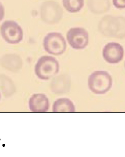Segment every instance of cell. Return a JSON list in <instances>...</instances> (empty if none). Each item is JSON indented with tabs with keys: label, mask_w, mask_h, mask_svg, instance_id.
<instances>
[{
	"label": "cell",
	"mask_w": 125,
	"mask_h": 157,
	"mask_svg": "<svg viewBox=\"0 0 125 157\" xmlns=\"http://www.w3.org/2000/svg\"><path fill=\"white\" fill-rule=\"evenodd\" d=\"M98 29L99 32L105 37L125 38V17L106 15L99 21Z\"/></svg>",
	"instance_id": "cell-1"
},
{
	"label": "cell",
	"mask_w": 125,
	"mask_h": 157,
	"mask_svg": "<svg viewBox=\"0 0 125 157\" xmlns=\"http://www.w3.org/2000/svg\"><path fill=\"white\" fill-rule=\"evenodd\" d=\"M112 77L105 71H96L88 78V87L95 94H104L110 90L112 86Z\"/></svg>",
	"instance_id": "cell-2"
},
{
	"label": "cell",
	"mask_w": 125,
	"mask_h": 157,
	"mask_svg": "<svg viewBox=\"0 0 125 157\" xmlns=\"http://www.w3.org/2000/svg\"><path fill=\"white\" fill-rule=\"evenodd\" d=\"M59 70V63L55 57L43 56L35 65V73L40 79L47 80L58 74Z\"/></svg>",
	"instance_id": "cell-3"
},
{
	"label": "cell",
	"mask_w": 125,
	"mask_h": 157,
	"mask_svg": "<svg viewBox=\"0 0 125 157\" xmlns=\"http://www.w3.org/2000/svg\"><path fill=\"white\" fill-rule=\"evenodd\" d=\"M40 16L42 21L46 24H56L62 19L63 10L57 2L47 1L41 5Z\"/></svg>",
	"instance_id": "cell-4"
},
{
	"label": "cell",
	"mask_w": 125,
	"mask_h": 157,
	"mask_svg": "<svg viewBox=\"0 0 125 157\" xmlns=\"http://www.w3.org/2000/svg\"><path fill=\"white\" fill-rule=\"evenodd\" d=\"M43 47L45 51L50 54L59 56L66 51L67 44L61 33L51 32L44 37Z\"/></svg>",
	"instance_id": "cell-5"
},
{
	"label": "cell",
	"mask_w": 125,
	"mask_h": 157,
	"mask_svg": "<svg viewBox=\"0 0 125 157\" xmlns=\"http://www.w3.org/2000/svg\"><path fill=\"white\" fill-rule=\"evenodd\" d=\"M0 33L4 40L8 44H19L23 38L22 29L14 21L4 22L0 27Z\"/></svg>",
	"instance_id": "cell-6"
},
{
	"label": "cell",
	"mask_w": 125,
	"mask_h": 157,
	"mask_svg": "<svg viewBox=\"0 0 125 157\" xmlns=\"http://www.w3.org/2000/svg\"><path fill=\"white\" fill-rule=\"evenodd\" d=\"M67 39L69 45L75 50H83L89 42L88 32L83 27H73L67 33Z\"/></svg>",
	"instance_id": "cell-7"
},
{
	"label": "cell",
	"mask_w": 125,
	"mask_h": 157,
	"mask_svg": "<svg viewBox=\"0 0 125 157\" xmlns=\"http://www.w3.org/2000/svg\"><path fill=\"white\" fill-rule=\"evenodd\" d=\"M123 47L119 43L110 42L103 48V58L110 64L119 63L123 59Z\"/></svg>",
	"instance_id": "cell-8"
},
{
	"label": "cell",
	"mask_w": 125,
	"mask_h": 157,
	"mask_svg": "<svg viewBox=\"0 0 125 157\" xmlns=\"http://www.w3.org/2000/svg\"><path fill=\"white\" fill-rule=\"evenodd\" d=\"M29 106L33 112H46L49 108V101L44 94H34L29 99Z\"/></svg>",
	"instance_id": "cell-9"
},
{
	"label": "cell",
	"mask_w": 125,
	"mask_h": 157,
	"mask_svg": "<svg viewBox=\"0 0 125 157\" xmlns=\"http://www.w3.org/2000/svg\"><path fill=\"white\" fill-rule=\"evenodd\" d=\"M71 87V79L69 76L62 74L53 78L51 82V89L56 94L68 92Z\"/></svg>",
	"instance_id": "cell-10"
},
{
	"label": "cell",
	"mask_w": 125,
	"mask_h": 157,
	"mask_svg": "<svg viewBox=\"0 0 125 157\" xmlns=\"http://www.w3.org/2000/svg\"><path fill=\"white\" fill-rule=\"evenodd\" d=\"M0 63L3 67L12 72H16L22 67V60L17 54H9L2 56Z\"/></svg>",
	"instance_id": "cell-11"
},
{
	"label": "cell",
	"mask_w": 125,
	"mask_h": 157,
	"mask_svg": "<svg viewBox=\"0 0 125 157\" xmlns=\"http://www.w3.org/2000/svg\"><path fill=\"white\" fill-rule=\"evenodd\" d=\"M89 10L95 15H102L107 13L111 8L110 0H87Z\"/></svg>",
	"instance_id": "cell-12"
},
{
	"label": "cell",
	"mask_w": 125,
	"mask_h": 157,
	"mask_svg": "<svg viewBox=\"0 0 125 157\" xmlns=\"http://www.w3.org/2000/svg\"><path fill=\"white\" fill-rule=\"evenodd\" d=\"M52 111L54 113L76 112L73 103L67 98H62L56 100L53 105Z\"/></svg>",
	"instance_id": "cell-13"
},
{
	"label": "cell",
	"mask_w": 125,
	"mask_h": 157,
	"mask_svg": "<svg viewBox=\"0 0 125 157\" xmlns=\"http://www.w3.org/2000/svg\"><path fill=\"white\" fill-rule=\"evenodd\" d=\"M62 1L64 7L70 13H78L84 5V0H62Z\"/></svg>",
	"instance_id": "cell-14"
},
{
	"label": "cell",
	"mask_w": 125,
	"mask_h": 157,
	"mask_svg": "<svg viewBox=\"0 0 125 157\" xmlns=\"http://www.w3.org/2000/svg\"><path fill=\"white\" fill-rule=\"evenodd\" d=\"M1 78V89L5 96H11L15 92V86L12 80L6 76H3Z\"/></svg>",
	"instance_id": "cell-15"
},
{
	"label": "cell",
	"mask_w": 125,
	"mask_h": 157,
	"mask_svg": "<svg viewBox=\"0 0 125 157\" xmlns=\"http://www.w3.org/2000/svg\"><path fill=\"white\" fill-rule=\"evenodd\" d=\"M113 5L117 9H125V0H112Z\"/></svg>",
	"instance_id": "cell-16"
},
{
	"label": "cell",
	"mask_w": 125,
	"mask_h": 157,
	"mask_svg": "<svg viewBox=\"0 0 125 157\" xmlns=\"http://www.w3.org/2000/svg\"><path fill=\"white\" fill-rule=\"evenodd\" d=\"M5 15V10L3 5L0 2V21L3 19Z\"/></svg>",
	"instance_id": "cell-17"
},
{
	"label": "cell",
	"mask_w": 125,
	"mask_h": 157,
	"mask_svg": "<svg viewBox=\"0 0 125 157\" xmlns=\"http://www.w3.org/2000/svg\"><path fill=\"white\" fill-rule=\"evenodd\" d=\"M1 93H0V100H1Z\"/></svg>",
	"instance_id": "cell-18"
}]
</instances>
